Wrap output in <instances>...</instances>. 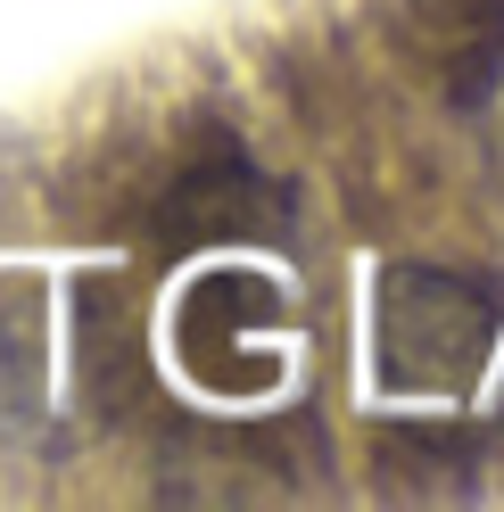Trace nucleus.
<instances>
[{
	"mask_svg": "<svg viewBox=\"0 0 504 512\" xmlns=\"http://www.w3.org/2000/svg\"><path fill=\"white\" fill-rule=\"evenodd\" d=\"M504 323V290L455 265H389L372 298V372L405 405H455L480 380Z\"/></svg>",
	"mask_w": 504,
	"mask_h": 512,
	"instance_id": "1",
	"label": "nucleus"
},
{
	"mask_svg": "<svg viewBox=\"0 0 504 512\" xmlns=\"http://www.w3.org/2000/svg\"><path fill=\"white\" fill-rule=\"evenodd\" d=\"M405 17H430V67L455 108H480L504 75V0H405Z\"/></svg>",
	"mask_w": 504,
	"mask_h": 512,
	"instance_id": "2",
	"label": "nucleus"
},
{
	"mask_svg": "<svg viewBox=\"0 0 504 512\" xmlns=\"http://www.w3.org/2000/svg\"><path fill=\"white\" fill-rule=\"evenodd\" d=\"M42 306L0 298V430H42Z\"/></svg>",
	"mask_w": 504,
	"mask_h": 512,
	"instance_id": "3",
	"label": "nucleus"
},
{
	"mask_svg": "<svg viewBox=\"0 0 504 512\" xmlns=\"http://www.w3.org/2000/svg\"><path fill=\"white\" fill-rule=\"evenodd\" d=\"M488 166H496V182H504V75H496V91H488Z\"/></svg>",
	"mask_w": 504,
	"mask_h": 512,
	"instance_id": "4",
	"label": "nucleus"
}]
</instances>
